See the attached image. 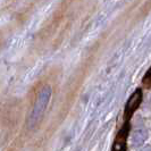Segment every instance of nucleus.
<instances>
[{
  "label": "nucleus",
  "instance_id": "20e7f679",
  "mask_svg": "<svg viewBox=\"0 0 151 151\" xmlns=\"http://www.w3.org/2000/svg\"><path fill=\"white\" fill-rule=\"evenodd\" d=\"M124 129H122L119 135L117 137V140H116L115 151H125V140H126V135H125V133H124Z\"/></svg>",
  "mask_w": 151,
  "mask_h": 151
},
{
  "label": "nucleus",
  "instance_id": "f257e3e1",
  "mask_svg": "<svg viewBox=\"0 0 151 151\" xmlns=\"http://www.w3.org/2000/svg\"><path fill=\"white\" fill-rule=\"evenodd\" d=\"M51 92H52V90L50 86H45L40 91V93L38 94L37 102H35V105L33 107V110L31 113L30 126L37 125L39 122L42 119L45 109L48 107V104L50 101V98H51Z\"/></svg>",
  "mask_w": 151,
  "mask_h": 151
},
{
  "label": "nucleus",
  "instance_id": "7ed1b4c3",
  "mask_svg": "<svg viewBox=\"0 0 151 151\" xmlns=\"http://www.w3.org/2000/svg\"><path fill=\"white\" fill-rule=\"evenodd\" d=\"M147 136H148V133L144 129H136L133 134V144L135 147H139L141 144H143V142L147 140Z\"/></svg>",
  "mask_w": 151,
  "mask_h": 151
},
{
  "label": "nucleus",
  "instance_id": "39448f33",
  "mask_svg": "<svg viewBox=\"0 0 151 151\" xmlns=\"http://www.w3.org/2000/svg\"><path fill=\"white\" fill-rule=\"evenodd\" d=\"M144 83L147 84V85H149V86H151V76H148V77L145 78Z\"/></svg>",
  "mask_w": 151,
  "mask_h": 151
},
{
  "label": "nucleus",
  "instance_id": "423d86ee",
  "mask_svg": "<svg viewBox=\"0 0 151 151\" xmlns=\"http://www.w3.org/2000/svg\"><path fill=\"white\" fill-rule=\"evenodd\" d=\"M141 151H151V147H145V148H143Z\"/></svg>",
  "mask_w": 151,
  "mask_h": 151
},
{
  "label": "nucleus",
  "instance_id": "f03ea898",
  "mask_svg": "<svg viewBox=\"0 0 151 151\" xmlns=\"http://www.w3.org/2000/svg\"><path fill=\"white\" fill-rule=\"evenodd\" d=\"M141 100H142V92L141 90L135 91L132 97L129 98V102L126 105V111H125V118H129L132 116V114L136 110V108L140 106L141 104Z\"/></svg>",
  "mask_w": 151,
  "mask_h": 151
}]
</instances>
